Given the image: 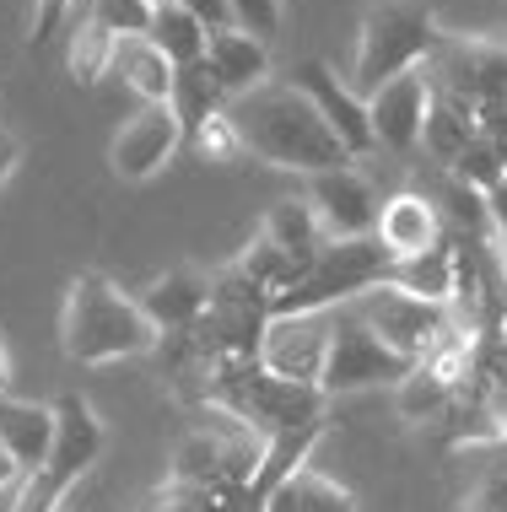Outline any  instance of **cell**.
<instances>
[{
    "label": "cell",
    "instance_id": "4fadbf2b",
    "mask_svg": "<svg viewBox=\"0 0 507 512\" xmlns=\"http://www.w3.org/2000/svg\"><path fill=\"white\" fill-rule=\"evenodd\" d=\"M427 108H432V81L427 71H405L367 98V119H373V141L383 151H416L427 135Z\"/></svg>",
    "mask_w": 507,
    "mask_h": 512
},
{
    "label": "cell",
    "instance_id": "ee69618b",
    "mask_svg": "<svg viewBox=\"0 0 507 512\" xmlns=\"http://www.w3.org/2000/svg\"><path fill=\"white\" fill-rule=\"evenodd\" d=\"M60 512H76V507H71V502H65V507H60Z\"/></svg>",
    "mask_w": 507,
    "mask_h": 512
},
{
    "label": "cell",
    "instance_id": "60d3db41",
    "mask_svg": "<svg viewBox=\"0 0 507 512\" xmlns=\"http://www.w3.org/2000/svg\"><path fill=\"white\" fill-rule=\"evenodd\" d=\"M17 480H22V469H17V459H11L6 448H0V491H11V486H17Z\"/></svg>",
    "mask_w": 507,
    "mask_h": 512
},
{
    "label": "cell",
    "instance_id": "74e56055",
    "mask_svg": "<svg viewBox=\"0 0 507 512\" xmlns=\"http://www.w3.org/2000/svg\"><path fill=\"white\" fill-rule=\"evenodd\" d=\"M178 6H184L205 33H227V27H232V6H227V0H178Z\"/></svg>",
    "mask_w": 507,
    "mask_h": 512
},
{
    "label": "cell",
    "instance_id": "5bb4252c",
    "mask_svg": "<svg viewBox=\"0 0 507 512\" xmlns=\"http://www.w3.org/2000/svg\"><path fill=\"white\" fill-rule=\"evenodd\" d=\"M184 141V124L173 119L168 103H146L135 119H125V130L114 135V146H108V162H114L119 178H130V184H141V178H152L157 168H168V157L178 151Z\"/></svg>",
    "mask_w": 507,
    "mask_h": 512
},
{
    "label": "cell",
    "instance_id": "8fae6325",
    "mask_svg": "<svg viewBox=\"0 0 507 512\" xmlns=\"http://www.w3.org/2000/svg\"><path fill=\"white\" fill-rule=\"evenodd\" d=\"M308 205H313V216H319V227H324V238H330V243L373 238V232H378V211H383L378 195H373V184H367L351 162H346V168H330V173H313Z\"/></svg>",
    "mask_w": 507,
    "mask_h": 512
},
{
    "label": "cell",
    "instance_id": "4316f807",
    "mask_svg": "<svg viewBox=\"0 0 507 512\" xmlns=\"http://www.w3.org/2000/svg\"><path fill=\"white\" fill-rule=\"evenodd\" d=\"M146 38H152V44L168 54L173 71H178V65H200V60H205V44H211V33H205V27L189 17L178 0H173V6H157V11H152Z\"/></svg>",
    "mask_w": 507,
    "mask_h": 512
},
{
    "label": "cell",
    "instance_id": "30bf717a",
    "mask_svg": "<svg viewBox=\"0 0 507 512\" xmlns=\"http://www.w3.org/2000/svg\"><path fill=\"white\" fill-rule=\"evenodd\" d=\"M437 92H454L475 114L491 103H507V44H481V38H459V44L437 49V76H427Z\"/></svg>",
    "mask_w": 507,
    "mask_h": 512
},
{
    "label": "cell",
    "instance_id": "836d02e7",
    "mask_svg": "<svg viewBox=\"0 0 507 512\" xmlns=\"http://www.w3.org/2000/svg\"><path fill=\"white\" fill-rule=\"evenodd\" d=\"M195 141H200V151H205V157H211V162H232V157H238V151H243L238 130H232V119H227V108H222V114H216L211 124H205V130L195 135Z\"/></svg>",
    "mask_w": 507,
    "mask_h": 512
},
{
    "label": "cell",
    "instance_id": "d6a6232c",
    "mask_svg": "<svg viewBox=\"0 0 507 512\" xmlns=\"http://www.w3.org/2000/svg\"><path fill=\"white\" fill-rule=\"evenodd\" d=\"M232 6V33H249L259 44H270L281 27V0H227Z\"/></svg>",
    "mask_w": 507,
    "mask_h": 512
},
{
    "label": "cell",
    "instance_id": "4dcf8cb0",
    "mask_svg": "<svg viewBox=\"0 0 507 512\" xmlns=\"http://www.w3.org/2000/svg\"><path fill=\"white\" fill-rule=\"evenodd\" d=\"M448 178H454V184H464V189H475V195H486V200H491V195H502V189H507V162L497 157V146L475 135V141L464 146L454 162H448Z\"/></svg>",
    "mask_w": 507,
    "mask_h": 512
},
{
    "label": "cell",
    "instance_id": "3957f363",
    "mask_svg": "<svg viewBox=\"0 0 507 512\" xmlns=\"http://www.w3.org/2000/svg\"><path fill=\"white\" fill-rule=\"evenodd\" d=\"M437 49H443V33H437V17L427 6H416V0H378V6H367L362 27H356V60H351L346 87L367 103L383 81L416 71Z\"/></svg>",
    "mask_w": 507,
    "mask_h": 512
},
{
    "label": "cell",
    "instance_id": "d590c367",
    "mask_svg": "<svg viewBox=\"0 0 507 512\" xmlns=\"http://www.w3.org/2000/svg\"><path fill=\"white\" fill-rule=\"evenodd\" d=\"M470 512H507V464H497V469L481 480V486H475Z\"/></svg>",
    "mask_w": 507,
    "mask_h": 512
},
{
    "label": "cell",
    "instance_id": "e0dca14e",
    "mask_svg": "<svg viewBox=\"0 0 507 512\" xmlns=\"http://www.w3.org/2000/svg\"><path fill=\"white\" fill-rule=\"evenodd\" d=\"M378 243L389 248L394 259H416L427 248L443 243V221H437V205L427 195H394L383 200L378 211Z\"/></svg>",
    "mask_w": 507,
    "mask_h": 512
},
{
    "label": "cell",
    "instance_id": "6da1fadb",
    "mask_svg": "<svg viewBox=\"0 0 507 512\" xmlns=\"http://www.w3.org/2000/svg\"><path fill=\"white\" fill-rule=\"evenodd\" d=\"M227 119L238 130L243 151L265 157L270 168H286V173H330V168H346V146L335 141V130L319 119L297 87H281V81H265V87L243 92V98L227 103Z\"/></svg>",
    "mask_w": 507,
    "mask_h": 512
},
{
    "label": "cell",
    "instance_id": "ba28073f",
    "mask_svg": "<svg viewBox=\"0 0 507 512\" xmlns=\"http://www.w3.org/2000/svg\"><path fill=\"white\" fill-rule=\"evenodd\" d=\"M330 340H335V313H276L265 340H259V367L286 383L319 389L324 362H330Z\"/></svg>",
    "mask_w": 507,
    "mask_h": 512
},
{
    "label": "cell",
    "instance_id": "d6986e66",
    "mask_svg": "<svg viewBox=\"0 0 507 512\" xmlns=\"http://www.w3.org/2000/svg\"><path fill=\"white\" fill-rule=\"evenodd\" d=\"M389 286H400V292L432 302V308H448L454 292H459V243L443 238L437 248H427V254H416V259H394Z\"/></svg>",
    "mask_w": 507,
    "mask_h": 512
},
{
    "label": "cell",
    "instance_id": "9c48e42d",
    "mask_svg": "<svg viewBox=\"0 0 507 512\" xmlns=\"http://www.w3.org/2000/svg\"><path fill=\"white\" fill-rule=\"evenodd\" d=\"M351 313L362 318V324L373 329L389 351L410 356V362H421V356H427V345L448 329V308H432V302L410 297V292H400V286H389V281L373 286L367 297H356Z\"/></svg>",
    "mask_w": 507,
    "mask_h": 512
},
{
    "label": "cell",
    "instance_id": "8992f818",
    "mask_svg": "<svg viewBox=\"0 0 507 512\" xmlns=\"http://www.w3.org/2000/svg\"><path fill=\"white\" fill-rule=\"evenodd\" d=\"M394 275V254L373 238H346V243H330L319 259L303 270V281L292 286L286 297L270 302V318L276 313H335L346 302L367 297L373 286H383Z\"/></svg>",
    "mask_w": 507,
    "mask_h": 512
},
{
    "label": "cell",
    "instance_id": "7a4b0ae2",
    "mask_svg": "<svg viewBox=\"0 0 507 512\" xmlns=\"http://www.w3.org/2000/svg\"><path fill=\"white\" fill-rule=\"evenodd\" d=\"M157 324L141 313V302L125 297L108 275L87 270L71 281L60 313V345L81 367L125 362V356H152L157 351Z\"/></svg>",
    "mask_w": 507,
    "mask_h": 512
},
{
    "label": "cell",
    "instance_id": "cb8c5ba5",
    "mask_svg": "<svg viewBox=\"0 0 507 512\" xmlns=\"http://www.w3.org/2000/svg\"><path fill=\"white\" fill-rule=\"evenodd\" d=\"M168 108H173V119L184 124L189 135H200L205 124H211V119L227 108V92L216 87V76L205 71V60H200V65H178V71H173V92H168Z\"/></svg>",
    "mask_w": 507,
    "mask_h": 512
},
{
    "label": "cell",
    "instance_id": "1f68e13d",
    "mask_svg": "<svg viewBox=\"0 0 507 512\" xmlns=\"http://www.w3.org/2000/svg\"><path fill=\"white\" fill-rule=\"evenodd\" d=\"M152 0H92V17H98L114 38H146L152 27Z\"/></svg>",
    "mask_w": 507,
    "mask_h": 512
},
{
    "label": "cell",
    "instance_id": "b9f144b4",
    "mask_svg": "<svg viewBox=\"0 0 507 512\" xmlns=\"http://www.w3.org/2000/svg\"><path fill=\"white\" fill-rule=\"evenodd\" d=\"M0 378H6V351H0Z\"/></svg>",
    "mask_w": 507,
    "mask_h": 512
},
{
    "label": "cell",
    "instance_id": "2e32d148",
    "mask_svg": "<svg viewBox=\"0 0 507 512\" xmlns=\"http://www.w3.org/2000/svg\"><path fill=\"white\" fill-rule=\"evenodd\" d=\"M205 71L216 76V87L232 98H243V92L265 87L270 81V44H259L249 33H211V44H205Z\"/></svg>",
    "mask_w": 507,
    "mask_h": 512
},
{
    "label": "cell",
    "instance_id": "277c9868",
    "mask_svg": "<svg viewBox=\"0 0 507 512\" xmlns=\"http://www.w3.org/2000/svg\"><path fill=\"white\" fill-rule=\"evenodd\" d=\"M205 405H222L227 415L249 421L259 437H276V432H297V426L319 421L324 389L286 383L259 367V356H249V362H216L205 372Z\"/></svg>",
    "mask_w": 507,
    "mask_h": 512
},
{
    "label": "cell",
    "instance_id": "7bdbcfd3",
    "mask_svg": "<svg viewBox=\"0 0 507 512\" xmlns=\"http://www.w3.org/2000/svg\"><path fill=\"white\" fill-rule=\"evenodd\" d=\"M152 6H173V0H152Z\"/></svg>",
    "mask_w": 507,
    "mask_h": 512
},
{
    "label": "cell",
    "instance_id": "52a82bcc",
    "mask_svg": "<svg viewBox=\"0 0 507 512\" xmlns=\"http://www.w3.org/2000/svg\"><path fill=\"white\" fill-rule=\"evenodd\" d=\"M416 372V362L400 351H389L373 329L362 324V318L346 308H335V340H330V362H324V378L319 389L324 399L330 394H356V389H373V383H400Z\"/></svg>",
    "mask_w": 507,
    "mask_h": 512
},
{
    "label": "cell",
    "instance_id": "83f0119b",
    "mask_svg": "<svg viewBox=\"0 0 507 512\" xmlns=\"http://www.w3.org/2000/svg\"><path fill=\"white\" fill-rule=\"evenodd\" d=\"M173 486H189V491H222V486H232V480H227V459H222V448H216V437L205 432V426H195V432L178 442Z\"/></svg>",
    "mask_w": 507,
    "mask_h": 512
},
{
    "label": "cell",
    "instance_id": "ac0fdd59",
    "mask_svg": "<svg viewBox=\"0 0 507 512\" xmlns=\"http://www.w3.org/2000/svg\"><path fill=\"white\" fill-rule=\"evenodd\" d=\"M0 448L17 459L22 475H33L54 448V405H33V399H11L0 389Z\"/></svg>",
    "mask_w": 507,
    "mask_h": 512
},
{
    "label": "cell",
    "instance_id": "e575fe53",
    "mask_svg": "<svg viewBox=\"0 0 507 512\" xmlns=\"http://www.w3.org/2000/svg\"><path fill=\"white\" fill-rule=\"evenodd\" d=\"M141 512H200V491H189V486H157L152 496L141 502Z\"/></svg>",
    "mask_w": 507,
    "mask_h": 512
},
{
    "label": "cell",
    "instance_id": "f35d334b",
    "mask_svg": "<svg viewBox=\"0 0 507 512\" xmlns=\"http://www.w3.org/2000/svg\"><path fill=\"white\" fill-rule=\"evenodd\" d=\"M475 130H481V141H491V146H497V157L507 162V103L481 108V114H475Z\"/></svg>",
    "mask_w": 507,
    "mask_h": 512
},
{
    "label": "cell",
    "instance_id": "f546056e",
    "mask_svg": "<svg viewBox=\"0 0 507 512\" xmlns=\"http://www.w3.org/2000/svg\"><path fill=\"white\" fill-rule=\"evenodd\" d=\"M454 399H459L454 383H443L437 372H427L421 362H416V372H410V378L394 383V410H400L405 421H437V415L454 410Z\"/></svg>",
    "mask_w": 507,
    "mask_h": 512
},
{
    "label": "cell",
    "instance_id": "d4e9b609",
    "mask_svg": "<svg viewBox=\"0 0 507 512\" xmlns=\"http://www.w3.org/2000/svg\"><path fill=\"white\" fill-rule=\"evenodd\" d=\"M475 135H481V130H475V108H470V103H459L454 92H437V87H432V108H427V135H421L432 157H437V162H443V168H448V162H454L459 151L475 141Z\"/></svg>",
    "mask_w": 507,
    "mask_h": 512
},
{
    "label": "cell",
    "instance_id": "8d00e7d4",
    "mask_svg": "<svg viewBox=\"0 0 507 512\" xmlns=\"http://www.w3.org/2000/svg\"><path fill=\"white\" fill-rule=\"evenodd\" d=\"M65 17H71V0H33V44L60 33Z\"/></svg>",
    "mask_w": 507,
    "mask_h": 512
},
{
    "label": "cell",
    "instance_id": "603a6c76",
    "mask_svg": "<svg viewBox=\"0 0 507 512\" xmlns=\"http://www.w3.org/2000/svg\"><path fill=\"white\" fill-rule=\"evenodd\" d=\"M108 71L125 76V87L141 92L146 103H168V92H173V65H168V54H162L152 38H119Z\"/></svg>",
    "mask_w": 507,
    "mask_h": 512
},
{
    "label": "cell",
    "instance_id": "9a60e30c",
    "mask_svg": "<svg viewBox=\"0 0 507 512\" xmlns=\"http://www.w3.org/2000/svg\"><path fill=\"white\" fill-rule=\"evenodd\" d=\"M135 302H141V313L157 324V335H184V329H195L205 318V308H211V281L184 265V270L157 275Z\"/></svg>",
    "mask_w": 507,
    "mask_h": 512
},
{
    "label": "cell",
    "instance_id": "f1b7e54d",
    "mask_svg": "<svg viewBox=\"0 0 507 512\" xmlns=\"http://www.w3.org/2000/svg\"><path fill=\"white\" fill-rule=\"evenodd\" d=\"M238 270L249 275V281H254V286H259V292H265L270 302L286 297L297 281H303V265H297V259H286L281 248L265 238V232H254V243L238 254Z\"/></svg>",
    "mask_w": 507,
    "mask_h": 512
},
{
    "label": "cell",
    "instance_id": "7c38bea8",
    "mask_svg": "<svg viewBox=\"0 0 507 512\" xmlns=\"http://www.w3.org/2000/svg\"><path fill=\"white\" fill-rule=\"evenodd\" d=\"M303 98L319 108V119L335 130V141L346 146V157L356 162V157H367V151H378V141H373V119H367V103L356 98V92L340 81L324 60H303L297 65V81H292Z\"/></svg>",
    "mask_w": 507,
    "mask_h": 512
},
{
    "label": "cell",
    "instance_id": "ab89813d",
    "mask_svg": "<svg viewBox=\"0 0 507 512\" xmlns=\"http://www.w3.org/2000/svg\"><path fill=\"white\" fill-rule=\"evenodd\" d=\"M17 157H22L17 135H11V130H0V184H6L11 173H17Z\"/></svg>",
    "mask_w": 507,
    "mask_h": 512
},
{
    "label": "cell",
    "instance_id": "7402d4cb",
    "mask_svg": "<svg viewBox=\"0 0 507 512\" xmlns=\"http://www.w3.org/2000/svg\"><path fill=\"white\" fill-rule=\"evenodd\" d=\"M265 512H356V496L340 486V480L303 464L297 475H286L281 486L265 496Z\"/></svg>",
    "mask_w": 507,
    "mask_h": 512
},
{
    "label": "cell",
    "instance_id": "f6af8a7d",
    "mask_svg": "<svg viewBox=\"0 0 507 512\" xmlns=\"http://www.w3.org/2000/svg\"><path fill=\"white\" fill-rule=\"evenodd\" d=\"M502 448H507V442H502Z\"/></svg>",
    "mask_w": 507,
    "mask_h": 512
},
{
    "label": "cell",
    "instance_id": "484cf974",
    "mask_svg": "<svg viewBox=\"0 0 507 512\" xmlns=\"http://www.w3.org/2000/svg\"><path fill=\"white\" fill-rule=\"evenodd\" d=\"M71 17H76V27H71V76L87 87V81H98L108 65H114L119 38L92 17V0H71Z\"/></svg>",
    "mask_w": 507,
    "mask_h": 512
},
{
    "label": "cell",
    "instance_id": "ffe728a7",
    "mask_svg": "<svg viewBox=\"0 0 507 512\" xmlns=\"http://www.w3.org/2000/svg\"><path fill=\"white\" fill-rule=\"evenodd\" d=\"M259 232H265L286 259H297L303 270L324 254V248H330V238H324V227H319V216H313L308 200H276V205H270V216L259 221Z\"/></svg>",
    "mask_w": 507,
    "mask_h": 512
},
{
    "label": "cell",
    "instance_id": "44dd1931",
    "mask_svg": "<svg viewBox=\"0 0 507 512\" xmlns=\"http://www.w3.org/2000/svg\"><path fill=\"white\" fill-rule=\"evenodd\" d=\"M330 437V421H308V426H297V432H276L265 442V459H259V475H254V502L265 507V496L281 486L286 475H297V469H303L308 459H313V448H319V442Z\"/></svg>",
    "mask_w": 507,
    "mask_h": 512
},
{
    "label": "cell",
    "instance_id": "5b68a950",
    "mask_svg": "<svg viewBox=\"0 0 507 512\" xmlns=\"http://www.w3.org/2000/svg\"><path fill=\"white\" fill-rule=\"evenodd\" d=\"M103 448H108V432H103L98 410L81 394H60L54 399V448L33 475H22V491L11 512H60L71 486L103 459Z\"/></svg>",
    "mask_w": 507,
    "mask_h": 512
}]
</instances>
